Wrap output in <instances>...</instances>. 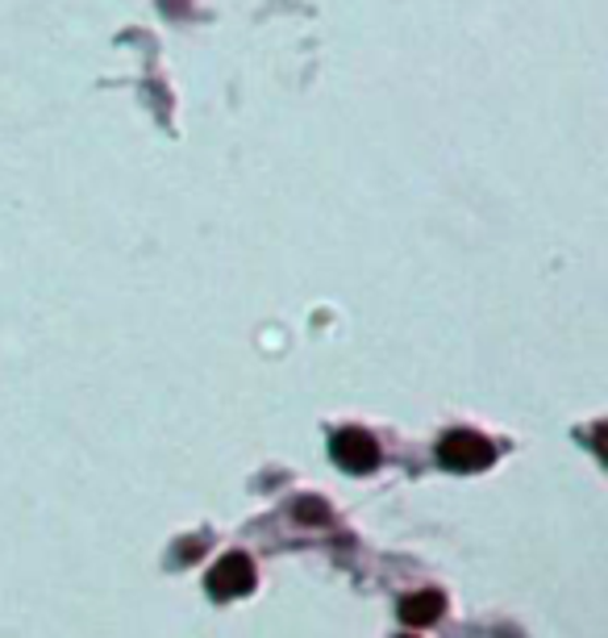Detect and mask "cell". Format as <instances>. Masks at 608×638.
<instances>
[{"mask_svg": "<svg viewBox=\"0 0 608 638\" xmlns=\"http://www.w3.org/2000/svg\"><path fill=\"white\" fill-rule=\"evenodd\" d=\"M438 464L446 472H484L496 464V447L475 430H450L438 443Z\"/></svg>", "mask_w": 608, "mask_h": 638, "instance_id": "cell-1", "label": "cell"}, {"mask_svg": "<svg viewBox=\"0 0 608 638\" xmlns=\"http://www.w3.org/2000/svg\"><path fill=\"white\" fill-rule=\"evenodd\" d=\"M255 589V564H251V555H242V551H230V555H221L209 571V592L217 601H230V597H246V592Z\"/></svg>", "mask_w": 608, "mask_h": 638, "instance_id": "cell-3", "label": "cell"}, {"mask_svg": "<svg viewBox=\"0 0 608 638\" xmlns=\"http://www.w3.org/2000/svg\"><path fill=\"white\" fill-rule=\"evenodd\" d=\"M329 459L342 468V472H354V476H367L379 468V443H375V434L367 430H358V425H346V430H338L333 438H329Z\"/></svg>", "mask_w": 608, "mask_h": 638, "instance_id": "cell-2", "label": "cell"}, {"mask_svg": "<svg viewBox=\"0 0 608 638\" xmlns=\"http://www.w3.org/2000/svg\"><path fill=\"white\" fill-rule=\"evenodd\" d=\"M446 610V597L438 589H422V592H409L400 601V622L404 626H434Z\"/></svg>", "mask_w": 608, "mask_h": 638, "instance_id": "cell-4", "label": "cell"}, {"mask_svg": "<svg viewBox=\"0 0 608 638\" xmlns=\"http://www.w3.org/2000/svg\"><path fill=\"white\" fill-rule=\"evenodd\" d=\"M400 638H413V635H400Z\"/></svg>", "mask_w": 608, "mask_h": 638, "instance_id": "cell-6", "label": "cell"}, {"mask_svg": "<svg viewBox=\"0 0 608 638\" xmlns=\"http://www.w3.org/2000/svg\"><path fill=\"white\" fill-rule=\"evenodd\" d=\"M292 518L301 521V526H326V521H329V505H326V501H317V496H301V501L292 505Z\"/></svg>", "mask_w": 608, "mask_h": 638, "instance_id": "cell-5", "label": "cell"}]
</instances>
